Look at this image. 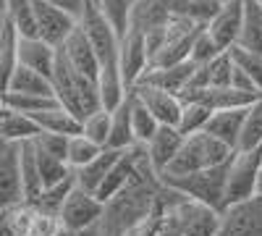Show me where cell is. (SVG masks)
Masks as SVG:
<instances>
[{
  "label": "cell",
  "mask_w": 262,
  "mask_h": 236,
  "mask_svg": "<svg viewBox=\"0 0 262 236\" xmlns=\"http://www.w3.org/2000/svg\"><path fill=\"white\" fill-rule=\"evenodd\" d=\"M53 87H55L58 102L66 111H71L79 121H84L86 116H92L102 108L97 81L74 71L60 50H58V66H55V74H53Z\"/></svg>",
  "instance_id": "6da1fadb"
},
{
  "label": "cell",
  "mask_w": 262,
  "mask_h": 236,
  "mask_svg": "<svg viewBox=\"0 0 262 236\" xmlns=\"http://www.w3.org/2000/svg\"><path fill=\"white\" fill-rule=\"evenodd\" d=\"M228 168H231V160L207 170L186 174V176H163V181L176 191H181L184 197L221 212L228 205Z\"/></svg>",
  "instance_id": "7a4b0ae2"
},
{
  "label": "cell",
  "mask_w": 262,
  "mask_h": 236,
  "mask_svg": "<svg viewBox=\"0 0 262 236\" xmlns=\"http://www.w3.org/2000/svg\"><path fill=\"white\" fill-rule=\"evenodd\" d=\"M233 155L236 153L231 147H226L221 139H215L207 132L189 134L184 139L179 158L173 160V165L168 168L165 176H186V174H196V170H207V168L228 163Z\"/></svg>",
  "instance_id": "3957f363"
},
{
  "label": "cell",
  "mask_w": 262,
  "mask_h": 236,
  "mask_svg": "<svg viewBox=\"0 0 262 236\" xmlns=\"http://www.w3.org/2000/svg\"><path fill=\"white\" fill-rule=\"evenodd\" d=\"M81 32L86 34V39L92 42V48L100 58V66L102 71H121L118 69V58H121V34L118 29L111 24V18L102 13V8L95 3L86 6L81 21H79ZM100 71V74H102Z\"/></svg>",
  "instance_id": "277c9868"
},
{
  "label": "cell",
  "mask_w": 262,
  "mask_h": 236,
  "mask_svg": "<svg viewBox=\"0 0 262 236\" xmlns=\"http://www.w3.org/2000/svg\"><path fill=\"white\" fill-rule=\"evenodd\" d=\"M60 228V218L42 212L29 200L0 210V236H55Z\"/></svg>",
  "instance_id": "5b68a950"
},
{
  "label": "cell",
  "mask_w": 262,
  "mask_h": 236,
  "mask_svg": "<svg viewBox=\"0 0 262 236\" xmlns=\"http://www.w3.org/2000/svg\"><path fill=\"white\" fill-rule=\"evenodd\" d=\"M259 179H262V147L238 149L231 158L228 168V205L254 197L259 191Z\"/></svg>",
  "instance_id": "8992f818"
},
{
  "label": "cell",
  "mask_w": 262,
  "mask_h": 236,
  "mask_svg": "<svg viewBox=\"0 0 262 236\" xmlns=\"http://www.w3.org/2000/svg\"><path fill=\"white\" fill-rule=\"evenodd\" d=\"M105 216V202L81 186H76L60 210V226L71 231H86V228H100Z\"/></svg>",
  "instance_id": "52a82bcc"
},
{
  "label": "cell",
  "mask_w": 262,
  "mask_h": 236,
  "mask_svg": "<svg viewBox=\"0 0 262 236\" xmlns=\"http://www.w3.org/2000/svg\"><path fill=\"white\" fill-rule=\"evenodd\" d=\"M221 236H262V195L221 210Z\"/></svg>",
  "instance_id": "ba28073f"
},
{
  "label": "cell",
  "mask_w": 262,
  "mask_h": 236,
  "mask_svg": "<svg viewBox=\"0 0 262 236\" xmlns=\"http://www.w3.org/2000/svg\"><path fill=\"white\" fill-rule=\"evenodd\" d=\"M152 60H149V48H147V37L137 29H128L121 37V58H118V69L126 81L128 90H134L142 81V76L149 71Z\"/></svg>",
  "instance_id": "9c48e42d"
},
{
  "label": "cell",
  "mask_w": 262,
  "mask_h": 236,
  "mask_svg": "<svg viewBox=\"0 0 262 236\" xmlns=\"http://www.w3.org/2000/svg\"><path fill=\"white\" fill-rule=\"evenodd\" d=\"M24 179H21V144L0 142V205L11 207L24 202Z\"/></svg>",
  "instance_id": "30bf717a"
},
{
  "label": "cell",
  "mask_w": 262,
  "mask_h": 236,
  "mask_svg": "<svg viewBox=\"0 0 262 236\" xmlns=\"http://www.w3.org/2000/svg\"><path fill=\"white\" fill-rule=\"evenodd\" d=\"M34 13H37V32H39V37L45 42H50V45L58 48V50L79 29V18L60 11L58 6L48 3V0H34Z\"/></svg>",
  "instance_id": "8fae6325"
},
{
  "label": "cell",
  "mask_w": 262,
  "mask_h": 236,
  "mask_svg": "<svg viewBox=\"0 0 262 236\" xmlns=\"http://www.w3.org/2000/svg\"><path fill=\"white\" fill-rule=\"evenodd\" d=\"M173 212L181 223L184 236H221V212L200 205L181 195V200L173 205Z\"/></svg>",
  "instance_id": "7c38bea8"
},
{
  "label": "cell",
  "mask_w": 262,
  "mask_h": 236,
  "mask_svg": "<svg viewBox=\"0 0 262 236\" xmlns=\"http://www.w3.org/2000/svg\"><path fill=\"white\" fill-rule=\"evenodd\" d=\"M131 92L147 105V111L155 116L163 126H179L181 113H184V100L179 95L158 90V87H147V84H137Z\"/></svg>",
  "instance_id": "4fadbf2b"
},
{
  "label": "cell",
  "mask_w": 262,
  "mask_h": 236,
  "mask_svg": "<svg viewBox=\"0 0 262 236\" xmlns=\"http://www.w3.org/2000/svg\"><path fill=\"white\" fill-rule=\"evenodd\" d=\"M212 39L221 45V50H231L238 45L242 39V29H244V0H233V3H226L217 16L207 24Z\"/></svg>",
  "instance_id": "5bb4252c"
},
{
  "label": "cell",
  "mask_w": 262,
  "mask_h": 236,
  "mask_svg": "<svg viewBox=\"0 0 262 236\" xmlns=\"http://www.w3.org/2000/svg\"><path fill=\"white\" fill-rule=\"evenodd\" d=\"M60 53H63L66 60H69V66L74 71H79L81 76L92 79V81H100V71H102L100 58H97V53L92 48V42L86 39V34L81 32V27L69 37V42L60 48Z\"/></svg>",
  "instance_id": "9a60e30c"
},
{
  "label": "cell",
  "mask_w": 262,
  "mask_h": 236,
  "mask_svg": "<svg viewBox=\"0 0 262 236\" xmlns=\"http://www.w3.org/2000/svg\"><path fill=\"white\" fill-rule=\"evenodd\" d=\"M18 66H27L42 76L53 79L55 66H58V48L42 37H21L18 42Z\"/></svg>",
  "instance_id": "2e32d148"
},
{
  "label": "cell",
  "mask_w": 262,
  "mask_h": 236,
  "mask_svg": "<svg viewBox=\"0 0 262 236\" xmlns=\"http://www.w3.org/2000/svg\"><path fill=\"white\" fill-rule=\"evenodd\" d=\"M184 134L179 132V126H160V132L152 137V142L147 144V155L152 168L158 170L160 176L168 174V168L173 165V160L179 158L181 147H184Z\"/></svg>",
  "instance_id": "e0dca14e"
},
{
  "label": "cell",
  "mask_w": 262,
  "mask_h": 236,
  "mask_svg": "<svg viewBox=\"0 0 262 236\" xmlns=\"http://www.w3.org/2000/svg\"><path fill=\"white\" fill-rule=\"evenodd\" d=\"M173 18L170 0H137L131 8L128 29H137L142 34H155L163 32Z\"/></svg>",
  "instance_id": "ac0fdd59"
},
{
  "label": "cell",
  "mask_w": 262,
  "mask_h": 236,
  "mask_svg": "<svg viewBox=\"0 0 262 236\" xmlns=\"http://www.w3.org/2000/svg\"><path fill=\"white\" fill-rule=\"evenodd\" d=\"M196 69L200 66H194L191 60L186 63H179V66H168V69H149L139 84H147V87H158V90H165V92H173V95H179L184 97L186 90H189V84L196 74Z\"/></svg>",
  "instance_id": "d6986e66"
},
{
  "label": "cell",
  "mask_w": 262,
  "mask_h": 236,
  "mask_svg": "<svg viewBox=\"0 0 262 236\" xmlns=\"http://www.w3.org/2000/svg\"><path fill=\"white\" fill-rule=\"evenodd\" d=\"M39 134H42V128L32 116L3 105V111H0V142L24 144V142H34Z\"/></svg>",
  "instance_id": "ffe728a7"
},
{
  "label": "cell",
  "mask_w": 262,
  "mask_h": 236,
  "mask_svg": "<svg viewBox=\"0 0 262 236\" xmlns=\"http://www.w3.org/2000/svg\"><path fill=\"white\" fill-rule=\"evenodd\" d=\"M244 121H247V108H242V111H215L205 132L212 134L215 139H221L226 147H231L236 153L238 142H242V134H244Z\"/></svg>",
  "instance_id": "44dd1931"
},
{
  "label": "cell",
  "mask_w": 262,
  "mask_h": 236,
  "mask_svg": "<svg viewBox=\"0 0 262 236\" xmlns=\"http://www.w3.org/2000/svg\"><path fill=\"white\" fill-rule=\"evenodd\" d=\"M3 92H21V95H42V97H55L53 79L42 76L27 66H16L11 79L3 84Z\"/></svg>",
  "instance_id": "7402d4cb"
},
{
  "label": "cell",
  "mask_w": 262,
  "mask_h": 236,
  "mask_svg": "<svg viewBox=\"0 0 262 236\" xmlns=\"http://www.w3.org/2000/svg\"><path fill=\"white\" fill-rule=\"evenodd\" d=\"M32 118L39 123L42 134H60V137H76V134H81V121L71 111H66L63 105H55V108H50L45 113H37Z\"/></svg>",
  "instance_id": "603a6c76"
},
{
  "label": "cell",
  "mask_w": 262,
  "mask_h": 236,
  "mask_svg": "<svg viewBox=\"0 0 262 236\" xmlns=\"http://www.w3.org/2000/svg\"><path fill=\"white\" fill-rule=\"evenodd\" d=\"M121 155H123V153H118V149H102V153H100L90 165H84L81 170H76V181H79V186L86 189V191H97L100 184H102L105 176L113 170V165L118 163Z\"/></svg>",
  "instance_id": "cb8c5ba5"
},
{
  "label": "cell",
  "mask_w": 262,
  "mask_h": 236,
  "mask_svg": "<svg viewBox=\"0 0 262 236\" xmlns=\"http://www.w3.org/2000/svg\"><path fill=\"white\" fill-rule=\"evenodd\" d=\"M21 179H24V197L32 202L45 191V181H42V170L37 160V149L34 142L21 144Z\"/></svg>",
  "instance_id": "d4e9b609"
},
{
  "label": "cell",
  "mask_w": 262,
  "mask_h": 236,
  "mask_svg": "<svg viewBox=\"0 0 262 236\" xmlns=\"http://www.w3.org/2000/svg\"><path fill=\"white\" fill-rule=\"evenodd\" d=\"M131 147H137V142H134V132H131V92H128V97L113 111V128H111L107 149L126 153Z\"/></svg>",
  "instance_id": "484cf974"
},
{
  "label": "cell",
  "mask_w": 262,
  "mask_h": 236,
  "mask_svg": "<svg viewBox=\"0 0 262 236\" xmlns=\"http://www.w3.org/2000/svg\"><path fill=\"white\" fill-rule=\"evenodd\" d=\"M221 8H223L221 0H170L173 16L194 21V24H200V27H207Z\"/></svg>",
  "instance_id": "4316f807"
},
{
  "label": "cell",
  "mask_w": 262,
  "mask_h": 236,
  "mask_svg": "<svg viewBox=\"0 0 262 236\" xmlns=\"http://www.w3.org/2000/svg\"><path fill=\"white\" fill-rule=\"evenodd\" d=\"M3 16L16 27L21 37H39L34 0H3Z\"/></svg>",
  "instance_id": "83f0119b"
},
{
  "label": "cell",
  "mask_w": 262,
  "mask_h": 236,
  "mask_svg": "<svg viewBox=\"0 0 262 236\" xmlns=\"http://www.w3.org/2000/svg\"><path fill=\"white\" fill-rule=\"evenodd\" d=\"M160 126L163 123L147 111V105L134 92H131V132H134V142L147 147L152 142V137L160 132Z\"/></svg>",
  "instance_id": "f1b7e54d"
},
{
  "label": "cell",
  "mask_w": 262,
  "mask_h": 236,
  "mask_svg": "<svg viewBox=\"0 0 262 236\" xmlns=\"http://www.w3.org/2000/svg\"><path fill=\"white\" fill-rule=\"evenodd\" d=\"M18 42H21V34L3 16V24H0V71H3V84L11 79V74L18 66Z\"/></svg>",
  "instance_id": "f546056e"
},
{
  "label": "cell",
  "mask_w": 262,
  "mask_h": 236,
  "mask_svg": "<svg viewBox=\"0 0 262 236\" xmlns=\"http://www.w3.org/2000/svg\"><path fill=\"white\" fill-rule=\"evenodd\" d=\"M238 48L262 53V6L257 0H244V29Z\"/></svg>",
  "instance_id": "4dcf8cb0"
},
{
  "label": "cell",
  "mask_w": 262,
  "mask_h": 236,
  "mask_svg": "<svg viewBox=\"0 0 262 236\" xmlns=\"http://www.w3.org/2000/svg\"><path fill=\"white\" fill-rule=\"evenodd\" d=\"M212 108L207 102H200V100H184V113H181V121H179V132L184 137L189 134H200L207 128L210 118H212Z\"/></svg>",
  "instance_id": "1f68e13d"
},
{
  "label": "cell",
  "mask_w": 262,
  "mask_h": 236,
  "mask_svg": "<svg viewBox=\"0 0 262 236\" xmlns=\"http://www.w3.org/2000/svg\"><path fill=\"white\" fill-rule=\"evenodd\" d=\"M3 105L13 111H21L27 116H37V113H45L50 108H55L58 97H42V95H21V92H3Z\"/></svg>",
  "instance_id": "d6a6232c"
},
{
  "label": "cell",
  "mask_w": 262,
  "mask_h": 236,
  "mask_svg": "<svg viewBox=\"0 0 262 236\" xmlns=\"http://www.w3.org/2000/svg\"><path fill=\"white\" fill-rule=\"evenodd\" d=\"M111 128H113V111H105V108H100L97 113L81 121V134L92 139L95 144H100L102 149H107V142H111Z\"/></svg>",
  "instance_id": "836d02e7"
},
{
  "label": "cell",
  "mask_w": 262,
  "mask_h": 236,
  "mask_svg": "<svg viewBox=\"0 0 262 236\" xmlns=\"http://www.w3.org/2000/svg\"><path fill=\"white\" fill-rule=\"evenodd\" d=\"M259 147H262V97L247 108L244 134H242V142H238V149H259Z\"/></svg>",
  "instance_id": "e575fe53"
},
{
  "label": "cell",
  "mask_w": 262,
  "mask_h": 236,
  "mask_svg": "<svg viewBox=\"0 0 262 236\" xmlns=\"http://www.w3.org/2000/svg\"><path fill=\"white\" fill-rule=\"evenodd\" d=\"M100 153H102V147L95 144L92 139H86L84 134H76L69 139V165L74 170H81L84 165H90Z\"/></svg>",
  "instance_id": "d590c367"
},
{
  "label": "cell",
  "mask_w": 262,
  "mask_h": 236,
  "mask_svg": "<svg viewBox=\"0 0 262 236\" xmlns=\"http://www.w3.org/2000/svg\"><path fill=\"white\" fill-rule=\"evenodd\" d=\"M205 71H207V84H210V90H223V87H231L236 63H233L231 53L226 50V53L217 55L212 63H207Z\"/></svg>",
  "instance_id": "8d00e7d4"
},
{
  "label": "cell",
  "mask_w": 262,
  "mask_h": 236,
  "mask_svg": "<svg viewBox=\"0 0 262 236\" xmlns=\"http://www.w3.org/2000/svg\"><path fill=\"white\" fill-rule=\"evenodd\" d=\"M102 8V13L111 18V24L118 29V34L123 37L128 32V21H131V8H134L137 0H95Z\"/></svg>",
  "instance_id": "74e56055"
},
{
  "label": "cell",
  "mask_w": 262,
  "mask_h": 236,
  "mask_svg": "<svg viewBox=\"0 0 262 236\" xmlns=\"http://www.w3.org/2000/svg\"><path fill=\"white\" fill-rule=\"evenodd\" d=\"M233 63H236V69L238 71H244L257 87L262 90V53H254V50H247V48H231L228 50Z\"/></svg>",
  "instance_id": "f35d334b"
},
{
  "label": "cell",
  "mask_w": 262,
  "mask_h": 236,
  "mask_svg": "<svg viewBox=\"0 0 262 236\" xmlns=\"http://www.w3.org/2000/svg\"><path fill=\"white\" fill-rule=\"evenodd\" d=\"M221 53H226V50H221V45L212 39V34H210V29L205 27L202 32H200V37H196V42H194V48H191V63L194 66H207V63H212Z\"/></svg>",
  "instance_id": "ab89813d"
},
{
  "label": "cell",
  "mask_w": 262,
  "mask_h": 236,
  "mask_svg": "<svg viewBox=\"0 0 262 236\" xmlns=\"http://www.w3.org/2000/svg\"><path fill=\"white\" fill-rule=\"evenodd\" d=\"M170 207H165V210H158L155 216H149L147 221H142L139 226H134L126 236H158V231H160V226H163V218H165V212H168Z\"/></svg>",
  "instance_id": "60d3db41"
},
{
  "label": "cell",
  "mask_w": 262,
  "mask_h": 236,
  "mask_svg": "<svg viewBox=\"0 0 262 236\" xmlns=\"http://www.w3.org/2000/svg\"><path fill=\"white\" fill-rule=\"evenodd\" d=\"M48 3L58 6L60 11H66V13H71L74 18H79V21H81V16H84L86 6H90L92 0H48Z\"/></svg>",
  "instance_id": "b9f144b4"
},
{
  "label": "cell",
  "mask_w": 262,
  "mask_h": 236,
  "mask_svg": "<svg viewBox=\"0 0 262 236\" xmlns=\"http://www.w3.org/2000/svg\"><path fill=\"white\" fill-rule=\"evenodd\" d=\"M158 236H184V233H181V223H179V218H176V212H173V207L165 212Z\"/></svg>",
  "instance_id": "7bdbcfd3"
},
{
  "label": "cell",
  "mask_w": 262,
  "mask_h": 236,
  "mask_svg": "<svg viewBox=\"0 0 262 236\" xmlns=\"http://www.w3.org/2000/svg\"><path fill=\"white\" fill-rule=\"evenodd\" d=\"M55 236H100V228H86V231H71V228H60Z\"/></svg>",
  "instance_id": "ee69618b"
},
{
  "label": "cell",
  "mask_w": 262,
  "mask_h": 236,
  "mask_svg": "<svg viewBox=\"0 0 262 236\" xmlns=\"http://www.w3.org/2000/svg\"><path fill=\"white\" fill-rule=\"evenodd\" d=\"M257 195H262V179H259V191H257Z\"/></svg>",
  "instance_id": "f6af8a7d"
},
{
  "label": "cell",
  "mask_w": 262,
  "mask_h": 236,
  "mask_svg": "<svg viewBox=\"0 0 262 236\" xmlns=\"http://www.w3.org/2000/svg\"><path fill=\"white\" fill-rule=\"evenodd\" d=\"M221 3H223V6H226V3H233V0H221Z\"/></svg>",
  "instance_id": "bcb514c9"
},
{
  "label": "cell",
  "mask_w": 262,
  "mask_h": 236,
  "mask_svg": "<svg viewBox=\"0 0 262 236\" xmlns=\"http://www.w3.org/2000/svg\"><path fill=\"white\" fill-rule=\"evenodd\" d=\"M257 3H259V6H262V0H257Z\"/></svg>",
  "instance_id": "7dc6e473"
}]
</instances>
